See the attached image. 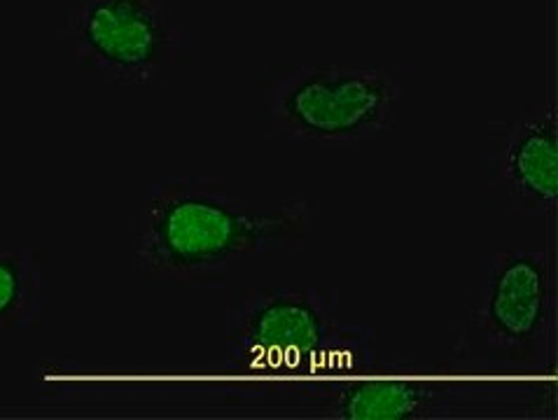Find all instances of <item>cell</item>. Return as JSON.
Listing matches in <instances>:
<instances>
[{
    "instance_id": "6da1fadb",
    "label": "cell",
    "mask_w": 558,
    "mask_h": 420,
    "mask_svg": "<svg viewBox=\"0 0 558 420\" xmlns=\"http://www.w3.org/2000/svg\"><path fill=\"white\" fill-rule=\"evenodd\" d=\"M304 199L253 210L220 177H157L136 215L134 267L173 287H225L245 255L294 250L314 220Z\"/></svg>"
},
{
    "instance_id": "3957f363",
    "label": "cell",
    "mask_w": 558,
    "mask_h": 420,
    "mask_svg": "<svg viewBox=\"0 0 558 420\" xmlns=\"http://www.w3.org/2000/svg\"><path fill=\"white\" fill-rule=\"evenodd\" d=\"M409 96L407 79L390 66L294 63L267 73L262 120L278 140H379L396 128Z\"/></svg>"
},
{
    "instance_id": "ba28073f",
    "label": "cell",
    "mask_w": 558,
    "mask_h": 420,
    "mask_svg": "<svg viewBox=\"0 0 558 420\" xmlns=\"http://www.w3.org/2000/svg\"><path fill=\"white\" fill-rule=\"evenodd\" d=\"M43 316V269L33 250H0V332H26Z\"/></svg>"
},
{
    "instance_id": "7a4b0ae2",
    "label": "cell",
    "mask_w": 558,
    "mask_h": 420,
    "mask_svg": "<svg viewBox=\"0 0 558 420\" xmlns=\"http://www.w3.org/2000/svg\"><path fill=\"white\" fill-rule=\"evenodd\" d=\"M369 328L341 325L337 289H259L227 313L225 358L239 374L262 381L341 383L374 367Z\"/></svg>"
},
{
    "instance_id": "8992f818",
    "label": "cell",
    "mask_w": 558,
    "mask_h": 420,
    "mask_svg": "<svg viewBox=\"0 0 558 420\" xmlns=\"http://www.w3.org/2000/svg\"><path fill=\"white\" fill-rule=\"evenodd\" d=\"M486 187L517 215H556L558 120L554 103H537L514 120L488 124Z\"/></svg>"
},
{
    "instance_id": "52a82bcc",
    "label": "cell",
    "mask_w": 558,
    "mask_h": 420,
    "mask_svg": "<svg viewBox=\"0 0 558 420\" xmlns=\"http://www.w3.org/2000/svg\"><path fill=\"white\" fill-rule=\"evenodd\" d=\"M320 407L347 420H423L451 413V393L421 376L376 374L374 367L320 395Z\"/></svg>"
},
{
    "instance_id": "5b68a950",
    "label": "cell",
    "mask_w": 558,
    "mask_h": 420,
    "mask_svg": "<svg viewBox=\"0 0 558 420\" xmlns=\"http://www.w3.org/2000/svg\"><path fill=\"white\" fill-rule=\"evenodd\" d=\"M63 28L77 66L112 85L163 83L190 54V30L167 0H73Z\"/></svg>"
},
{
    "instance_id": "277c9868",
    "label": "cell",
    "mask_w": 558,
    "mask_h": 420,
    "mask_svg": "<svg viewBox=\"0 0 558 420\" xmlns=\"http://www.w3.org/2000/svg\"><path fill=\"white\" fill-rule=\"evenodd\" d=\"M463 342L494 367H556L558 271L551 250H507L490 257Z\"/></svg>"
}]
</instances>
